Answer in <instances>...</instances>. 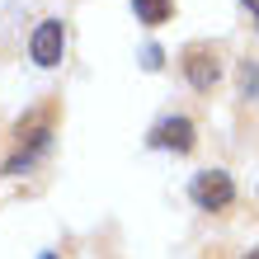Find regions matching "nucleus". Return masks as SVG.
I'll use <instances>...</instances> for the list:
<instances>
[{"label":"nucleus","mask_w":259,"mask_h":259,"mask_svg":"<svg viewBox=\"0 0 259 259\" xmlns=\"http://www.w3.org/2000/svg\"><path fill=\"white\" fill-rule=\"evenodd\" d=\"M189 193H193V203L203 212H222L236 198V184H231V175H222V170H203V175H193Z\"/></svg>","instance_id":"1"},{"label":"nucleus","mask_w":259,"mask_h":259,"mask_svg":"<svg viewBox=\"0 0 259 259\" xmlns=\"http://www.w3.org/2000/svg\"><path fill=\"white\" fill-rule=\"evenodd\" d=\"M62 52H66V28H62V19H42L33 28V38H28V57H33L38 66H57V62H62Z\"/></svg>","instance_id":"2"},{"label":"nucleus","mask_w":259,"mask_h":259,"mask_svg":"<svg viewBox=\"0 0 259 259\" xmlns=\"http://www.w3.org/2000/svg\"><path fill=\"white\" fill-rule=\"evenodd\" d=\"M48 137H52V127H48V118H33V123H19V151L5 160V175H19L28 160L38 156L42 146H48Z\"/></svg>","instance_id":"3"},{"label":"nucleus","mask_w":259,"mask_h":259,"mask_svg":"<svg viewBox=\"0 0 259 259\" xmlns=\"http://www.w3.org/2000/svg\"><path fill=\"white\" fill-rule=\"evenodd\" d=\"M184 75H189V85L193 90H212L222 80V62H217V52H207V48H189L184 52Z\"/></svg>","instance_id":"4"},{"label":"nucleus","mask_w":259,"mask_h":259,"mask_svg":"<svg viewBox=\"0 0 259 259\" xmlns=\"http://www.w3.org/2000/svg\"><path fill=\"white\" fill-rule=\"evenodd\" d=\"M151 146H160V151H193V123L189 118H165V123L151 127Z\"/></svg>","instance_id":"5"},{"label":"nucleus","mask_w":259,"mask_h":259,"mask_svg":"<svg viewBox=\"0 0 259 259\" xmlns=\"http://www.w3.org/2000/svg\"><path fill=\"white\" fill-rule=\"evenodd\" d=\"M132 10H137V19H142V24H151V28H156V24H165V19H170V0H132Z\"/></svg>","instance_id":"6"},{"label":"nucleus","mask_w":259,"mask_h":259,"mask_svg":"<svg viewBox=\"0 0 259 259\" xmlns=\"http://www.w3.org/2000/svg\"><path fill=\"white\" fill-rule=\"evenodd\" d=\"M240 90H245V95L259 90V62H245V66H240Z\"/></svg>","instance_id":"7"},{"label":"nucleus","mask_w":259,"mask_h":259,"mask_svg":"<svg viewBox=\"0 0 259 259\" xmlns=\"http://www.w3.org/2000/svg\"><path fill=\"white\" fill-rule=\"evenodd\" d=\"M142 66H146V71H160V48H146V52H142Z\"/></svg>","instance_id":"8"},{"label":"nucleus","mask_w":259,"mask_h":259,"mask_svg":"<svg viewBox=\"0 0 259 259\" xmlns=\"http://www.w3.org/2000/svg\"><path fill=\"white\" fill-rule=\"evenodd\" d=\"M245 5H250V10H254V28H259V0H245Z\"/></svg>","instance_id":"9"},{"label":"nucleus","mask_w":259,"mask_h":259,"mask_svg":"<svg viewBox=\"0 0 259 259\" xmlns=\"http://www.w3.org/2000/svg\"><path fill=\"white\" fill-rule=\"evenodd\" d=\"M245 259H259V250H250V254H245Z\"/></svg>","instance_id":"10"},{"label":"nucleus","mask_w":259,"mask_h":259,"mask_svg":"<svg viewBox=\"0 0 259 259\" xmlns=\"http://www.w3.org/2000/svg\"><path fill=\"white\" fill-rule=\"evenodd\" d=\"M42 259H57V254H42Z\"/></svg>","instance_id":"11"}]
</instances>
